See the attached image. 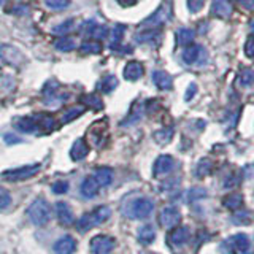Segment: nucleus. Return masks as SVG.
<instances>
[{
    "instance_id": "obj_23",
    "label": "nucleus",
    "mask_w": 254,
    "mask_h": 254,
    "mask_svg": "<svg viewBox=\"0 0 254 254\" xmlns=\"http://www.w3.org/2000/svg\"><path fill=\"white\" fill-rule=\"evenodd\" d=\"M94 178L100 185V188L108 186V185H111V181H113V170L108 169V167H100V169L95 170Z\"/></svg>"
},
{
    "instance_id": "obj_27",
    "label": "nucleus",
    "mask_w": 254,
    "mask_h": 254,
    "mask_svg": "<svg viewBox=\"0 0 254 254\" xmlns=\"http://www.w3.org/2000/svg\"><path fill=\"white\" fill-rule=\"evenodd\" d=\"M237 84L240 87H250L254 84V70L253 68H243L237 76Z\"/></svg>"
},
{
    "instance_id": "obj_13",
    "label": "nucleus",
    "mask_w": 254,
    "mask_h": 254,
    "mask_svg": "<svg viewBox=\"0 0 254 254\" xmlns=\"http://www.w3.org/2000/svg\"><path fill=\"white\" fill-rule=\"evenodd\" d=\"M232 3H229V0H213L211 2V14L216 18L227 19L232 16Z\"/></svg>"
},
{
    "instance_id": "obj_50",
    "label": "nucleus",
    "mask_w": 254,
    "mask_h": 254,
    "mask_svg": "<svg viewBox=\"0 0 254 254\" xmlns=\"http://www.w3.org/2000/svg\"><path fill=\"white\" fill-rule=\"evenodd\" d=\"M206 26H208V24L203 22L202 26H200V30H198V32H200V34H205V32H206V29H205V27H206Z\"/></svg>"
},
{
    "instance_id": "obj_42",
    "label": "nucleus",
    "mask_w": 254,
    "mask_h": 254,
    "mask_svg": "<svg viewBox=\"0 0 254 254\" xmlns=\"http://www.w3.org/2000/svg\"><path fill=\"white\" fill-rule=\"evenodd\" d=\"M51 190L54 194H65L67 190H68V183L67 181H56L54 185H53V188H51Z\"/></svg>"
},
{
    "instance_id": "obj_6",
    "label": "nucleus",
    "mask_w": 254,
    "mask_h": 254,
    "mask_svg": "<svg viewBox=\"0 0 254 254\" xmlns=\"http://www.w3.org/2000/svg\"><path fill=\"white\" fill-rule=\"evenodd\" d=\"M181 59L188 65H202L208 59V54L200 45H188L181 54Z\"/></svg>"
},
{
    "instance_id": "obj_47",
    "label": "nucleus",
    "mask_w": 254,
    "mask_h": 254,
    "mask_svg": "<svg viewBox=\"0 0 254 254\" xmlns=\"http://www.w3.org/2000/svg\"><path fill=\"white\" fill-rule=\"evenodd\" d=\"M195 91H197V86H195V84H190V86L188 87L186 94H185V100H186V102H189L190 99H192L194 95H195Z\"/></svg>"
},
{
    "instance_id": "obj_31",
    "label": "nucleus",
    "mask_w": 254,
    "mask_h": 254,
    "mask_svg": "<svg viewBox=\"0 0 254 254\" xmlns=\"http://www.w3.org/2000/svg\"><path fill=\"white\" fill-rule=\"evenodd\" d=\"M81 102H83V105L89 107V108H92L95 111H100L103 108V102H102V99L99 97L97 94H87L81 99Z\"/></svg>"
},
{
    "instance_id": "obj_28",
    "label": "nucleus",
    "mask_w": 254,
    "mask_h": 254,
    "mask_svg": "<svg viewBox=\"0 0 254 254\" xmlns=\"http://www.w3.org/2000/svg\"><path fill=\"white\" fill-rule=\"evenodd\" d=\"M118 87V79L115 75H107L102 78V81L99 83V91H102L103 94H110L113 92Z\"/></svg>"
},
{
    "instance_id": "obj_35",
    "label": "nucleus",
    "mask_w": 254,
    "mask_h": 254,
    "mask_svg": "<svg viewBox=\"0 0 254 254\" xmlns=\"http://www.w3.org/2000/svg\"><path fill=\"white\" fill-rule=\"evenodd\" d=\"M84 113V107H75V108H70L67 110V113L62 116V123L64 124H67V123H71L73 119L79 118Z\"/></svg>"
},
{
    "instance_id": "obj_20",
    "label": "nucleus",
    "mask_w": 254,
    "mask_h": 254,
    "mask_svg": "<svg viewBox=\"0 0 254 254\" xmlns=\"http://www.w3.org/2000/svg\"><path fill=\"white\" fill-rule=\"evenodd\" d=\"M99 189H100V185L97 181H95L94 177H87L84 178V181L81 183V188H79V190H81V195L86 197V198H92L99 194Z\"/></svg>"
},
{
    "instance_id": "obj_45",
    "label": "nucleus",
    "mask_w": 254,
    "mask_h": 254,
    "mask_svg": "<svg viewBox=\"0 0 254 254\" xmlns=\"http://www.w3.org/2000/svg\"><path fill=\"white\" fill-rule=\"evenodd\" d=\"M203 3H205V0H188V8H189V11L197 13L203 8Z\"/></svg>"
},
{
    "instance_id": "obj_37",
    "label": "nucleus",
    "mask_w": 254,
    "mask_h": 254,
    "mask_svg": "<svg viewBox=\"0 0 254 254\" xmlns=\"http://www.w3.org/2000/svg\"><path fill=\"white\" fill-rule=\"evenodd\" d=\"M188 202H194V200H200V198L206 197V190L203 188H192L188 190Z\"/></svg>"
},
{
    "instance_id": "obj_40",
    "label": "nucleus",
    "mask_w": 254,
    "mask_h": 254,
    "mask_svg": "<svg viewBox=\"0 0 254 254\" xmlns=\"http://www.w3.org/2000/svg\"><path fill=\"white\" fill-rule=\"evenodd\" d=\"M91 35L95 40H103L105 37H108V27L107 26H95L94 24V29L91 30Z\"/></svg>"
},
{
    "instance_id": "obj_19",
    "label": "nucleus",
    "mask_w": 254,
    "mask_h": 254,
    "mask_svg": "<svg viewBox=\"0 0 254 254\" xmlns=\"http://www.w3.org/2000/svg\"><path fill=\"white\" fill-rule=\"evenodd\" d=\"M107 119H102L97 124L91 126L89 129V133H91V138H92V143L95 146H100V143L105 138V133H107Z\"/></svg>"
},
{
    "instance_id": "obj_2",
    "label": "nucleus",
    "mask_w": 254,
    "mask_h": 254,
    "mask_svg": "<svg viewBox=\"0 0 254 254\" xmlns=\"http://www.w3.org/2000/svg\"><path fill=\"white\" fill-rule=\"evenodd\" d=\"M110 216H111L110 206L102 205V206H99V208H95L94 211L83 214V216L79 218L76 222V230L78 232H87L89 229L103 224V222H105Z\"/></svg>"
},
{
    "instance_id": "obj_16",
    "label": "nucleus",
    "mask_w": 254,
    "mask_h": 254,
    "mask_svg": "<svg viewBox=\"0 0 254 254\" xmlns=\"http://www.w3.org/2000/svg\"><path fill=\"white\" fill-rule=\"evenodd\" d=\"M56 214H58V219L62 226H68L73 222L75 216L73 211H71V206L65 202H58L56 203Z\"/></svg>"
},
{
    "instance_id": "obj_22",
    "label": "nucleus",
    "mask_w": 254,
    "mask_h": 254,
    "mask_svg": "<svg viewBox=\"0 0 254 254\" xmlns=\"http://www.w3.org/2000/svg\"><path fill=\"white\" fill-rule=\"evenodd\" d=\"M137 238H138V242L141 245H151V243L154 242V238H156V230H154V227L151 226V224L141 226L138 229V232H137Z\"/></svg>"
},
{
    "instance_id": "obj_36",
    "label": "nucleus",
    "mask_w": 254,
    "mask_h": 254,
    "mask_svg": "<svg viewBox=\"0 0 254 254\" xmlns=\"http://www.w3.org/2000/svg\"><path fill=\"white\" fill-rule=\"evenodd\" d=\"M45 5L51 10H65V8L70 6V0H45Z\"/></svg>"
},
{
    "instance_id": "obj_12",
    "label": "nucleus",
    "mask_w": 254,
    "mask_h": 254,
    "mask_svg": "<svg viewBox=\"0 0 254 254\" xmlns=\"http://www.w3.org/2000/svg\"><path fill=\"white\" fill-rule=\"evenodd\" d=\"M175 167V159L169 154H162L156 159L154 167H153V173L154 177H164V175L170 173Z\"/></svg>"
},
{
    "instance_id": "obj_14",
    "label": "nucleus",
    "mask_w": 254,
    "mask_h": 254,
    "mask_svg": "<svg viewBox=\"0 0 254 254\" xmlns=\"http://www.w3.org/2000/svg\"><path fill=\"white\" fill-rule=\"evenodd\" d=\"M87 154H89V145L86 143V140L84 138L75 140V143L70 148V159L71 161H75V162L83 161Z\"/></svg>"
},
{
    "instance_id": "obj_21",
    "label": "nucleus",
    "mask_w": 254,
    "mask_h": 254,
    "mask_svg": "<svg viewBox=\"0 0 254 254\" xmlns=\"http://www.w3.org/2000/svg\"><path fill=\"white\" fill-rule=\"evenodd\" d=\"M153 81H154V84L161 91H169V89H172V84H173L172 76L167 73V71H164V70H156V71H153Z\"/></svg>"
},
{
    "instance_id": "obj_1",
    "label": "nucleus",
    "mask_w": 254,
    "mask_h": 254,
    "mask_svg": "<svg viewBox=\"0 0 254 254\" xmlns=\"http://www.w3.org/2000/svg\"><path fill=\"white\" fill-rule=\"evenodd\" d=\"M154 211V202L146 197H138L127 202L123 208V213L129 219H145Z\"/></svg>"
},
{
    "instance_id": "obj_24",
    "label": "nucleus",
    "mask_w": 254,
    "mask_h": 254,
    "mask_svg": "<svg viewBox=\"0 0 254 254\" xmlns=\"http://www.w3.org/2000/svg\"><path fill=\"white\" fill-rule=\"evenodd\" d=\"M222 205L226 206L227 210L230 211H237L238 208H242V205H243V195L242 194H230L227 197L222 198Z\"/></svg>"
},
{
    "instance_id": "obj_10",
    "label": "nucleus",
    "mask_w": 254,
    "mask_h": 254,
    "mask_svg": "<svg viewBox=\"0 0 254 254\" xmlns=\"http://www.w3.org/2000/svg\"><path fill=\"white\" fill-rule=\"evenodd\" d=\"M0 59L10 64V65H19L21 62H24V56L18 48L10 45H2L0 46Z\"/></svg>"
},
{
    "instance_id": "obj_46",
    "label": "nucleus",
    "mask_w": 254,
    "mask_h": 254,
    "mask_svg": "<svg viewBox=\"0 0 254 254\" xmlns=\"http://www.w3.org/2000/svg\"><path fill=\"white\" fill-rule=\"evenodd\" d=\"M245 54L248 58H254V35L248 37L246 40V45H245Z\"/></svg>"
},
{
    "instance_id": "obj_52",
    "label": "nucleus",
    "mask_w": 254,
    "mask_h": 254,
    "mask_svg": "<svg viewBox=\"0 0 254 254\" xmlns=\"http://www.w3.org/2000/svg\"><path fill=\"white\" fill-rule=\"evenodd\" d=\"M5 2H6V0H0V5H3Z\"/></svg>"
},
{
    "instance_id": "obj_11",
    "label": "nucleus",
    "mask_w": 254,
    "mask_h": 254,
    "mask_svg": "<svg viewBox=\"0 0 254 254\" xmlns=\"http://www.w3.org/2000/svg\"><path fill=\"white\" fill-rule=\"evenodd\" d=\"M189 237H190L189 227L177 226V227H173L170 230L169 235H167V242H169L170 246H181V245H185L186 242H189Z\"/></svg>"
},
{
    "instance_id": "obj_17",
    "label": "nucleus",
    "mask_w": 254,
    "mask_h": 254,
    "mask_svg": "<svg viewBox=\"0 0 254 254\" xmlns=\"http://www.w3.org/2000/svg\"><path fill=\"white\" fill-rule=\"evenodd\" d=\"M143 73H145V68L137 61L127 62V65L124 67V78L127 81H137V79L143 76Z\"/></svg>"
},
{
    "instance_id": "obj_5",
    "label": "nucleus",
    "mask_w": 254,
    "mask_h": 254,
    "mask_svg": "<svg viewBox=\"0 0 254 254\" xmlns=\"http://www.w3.org/2000/svg\"><path fill=\"white\" fill-rule=\"evenodd\" d=\"M172 13H173L172 11V5L165 2V3H162L161 6H159L157 10L149 16V18H146L145 21L141 22L140 29H159L172 18Z\"/></svg>"
},
{
    "instance_id": "obj_43",
    "label": "nucleus",
    "mask_w": 254,
    "mask_h": 254,
    "mask_svg": "<svg viewBox=\"0 0 254 254\" xmlns=\"http://www.w3.org/2000/svg\"><path fill=\"white\" fill-rule=\"evenodd\" d=\"M71 26H73V19H68V21H64L62 24H59V26H56L53 29L54 34H65V32H68L71 29Z\"/></svg>"
},
{
    "instance_id": "obj_44",
    "label": "nucleus",
    "mask_w": 254,
    "mask_h": 254,
    "mask_svg": "<svg viewBox=\"0 0 254 254\" xmlns=\"http://www.w3.org/2000/svg\"><path fill=\"white\" fill-rule=\"evenodd\" d=\"M235 3L240 6L243 11L254 13V0H235Z\"/></svg>"
},
{
    "instance_id": "obj_26",
    "label": "nucleus",
    "mask_w": 254,
    "mask_h": 254,
    "mask_svg": "<svg viewBox=\"0 0 254 254\" xmlns=\"http://www.w3.org/2000/svg\"><path fill=\"white\" fill-rule=\"evenodd\" d=\"M194 37H195V32L190 30L188 27H181L177 32V42L181 46H188V45H192L194 42Z\"/></svg>"
},
{
    "instance_id": "obj_7",
    "label": "nucleus",
    "mask_w": 254,
    "mask_h": 254,
    "mask_svg": "<svg viewBox=\"0 0 254 254\" xmlns=\"http://www.w3.org/2000/svg\"><path fill=\"white\" fill-rule=\"evenodd\" d=\"M42 169L40 164H32V165H22L18 167V169H13V170H6L2 173V177L8 181H22V180H27L32 178L34 175L38 173V170Z\"/></svg>"
},
{
    "instance_id": "obj_41",
    "label": "nucleus",
    "mask_w": 254,
    "mask_h": 254,
    "mask_svg": "<svg viewBox=\"0 0 254 254\" xmlns=\"http://www.w3.org/2000/svg\"><path fill=\"white\" fill-rule=\"evenodd\" d=\"M250 213L248 211H237L234 216H232V222H237L238 226H243L246 222L250 221Z\"/></svg>"
},
{
    "instance_id": "obj_29",
    "label": "nucleus",
    "mask_w": 254,
    "mask_h": 254,
    "mask_svg": "<svg viewBox=\"0 0 254 254\" xmlns=\"http://www.w3.org/2000/svg\"><path fill=\"white\" fill-rule=\"evenodd\" d=\"M124 32H126V27L121 26V24H118L113 29H111V34H110V48H115L121 45L123 42V37H124Z\"/></svg>"
},
{
    "instance_id": "obj_30",
    "label": "nucleus",
    "mask_w": 254,
    "mask_h": 254,
    "mask_svg": "<svg viewBox=\"0 0 254 254\" xmlns=\"http://www.w3.org/2000/svg\"><path fill=\"white\" fill-rule=\"evenodd\" d=\"M153 137L159 145H167L173 138V127H164L161 130H156Z\"/></svg>"
},
{
    "instance_id": "obj_18",
    "label": "nucleus",
    "mask_w": 254,
    "mask_h": 254,
    "mask_svg": "<svg viewBox=\"0 0 254 254\" xmlns=\"http://www.w3.org/2000/svg\"><path fill=\"white\" fill-rule=\"evenodd\" d=\"M75 250H76V242L70 235L59 238L54 245L56 254H75Z\"/></svg>"
},
{
    "instance_id": "obj_48",
    "label": "nucleus",
    "mask_w": 254,
    "mask_h": 254,
    "mask_svg": "<svg viewBox=\"0 0 254 254\" xmlns=\"http://www.w3.org/2000/svg\"><path fill=\"white\" fill-rule=\"evenodd\" d=\"M3 138H5V141L8 143V145H14V143H21L22 141L19 137H16V135H11V133H6Z\"/></svg>"
},
{
    "instance_id": "obj_34",
    "label": "nucleus",
    "mask_w": 254,
    "mask_h": 254,
    "mask_svg": "<svg viewBox=\"0 0 254 254\" xmlns=\"http://www.w3.org/2000/svg\"><path fill=\"white\" fill-rule=\"evenodd\" d=\"M211 169H213L211 161H208V159H202V161H198V164L195 165L194 173H195V177L203 178V177H206V175L211 173Z\"/></svg>"
},
{
    "instance_id": "obj_49",
    "label": "nucleus",
    "mask_w": 254,
    "mask_h": 254,
    "mask_svg": "<svg viewBox=\"0 0 254 254\" xmlns=\"http://www.w3.org/2000/svg\"><path fill=\"white\" fill-rule=\"evenodd\" d=\"M116 2L123 6H132V5L137 3V0H116Z\"/></svg>"
},
{
    "instance_id": "obj_51",
    "label": "nucleus",
    "mask_w": 254,
    "mask_h": 254,
    "mask_svg": "<svg viewBox=\"0 0 254 254\" xmlns=\"http://www.w3.org/2000/svg\"><path fill=\"white\" fill-rule=\"evenodd\" d=\"M251 32H253V35H254V21L251 22Z\"/></svg>"
},
{
    "instance_id": "obj_33",
    "label": "nucleus",
    "mask_w": 254,
    "mask_h": 254,
    "mask_svg": "<svg viewBox=\"0 0 254 254\" xmlns=\"http://www.w3.org/2000/svg\"><path fill=\"white\" fill-rule=\"evenodd\" d=\"M79 53L83 54H100L102 53V45L97 40H91V42H83L79 46Z\"/></svg>"
},
{
    "instance_id": "obj_39",
    "label": "nucleus",
    "mask_w": 254,
    "mask_h": 254,
    "mask_svg": "<svg viewBox=\"0 0 254 254\" xmlns=\"http://www.w3.org/2000/svg\"><path fill=\"white\" fill-rule=\"evenodd\" d=\"M10 203H11V194L5 188L0 186V210L8 208Z\"/></svg>"
},
{
    "instance_id": "obj_3",
    "label": "nucleus",
    "mask_w": 254,
    "mask_h": 254,
    "mask_svg": "<svg viewBox=\"0 0 254 254\" xmlns=\"http://www.w3.org/2000/svg\"><path fill=\"white\" fill-rule=\"evenodd\" d=\"M27 214H29V219L32 221V224L45 226L51 219V206L43 197H38L30 203Z\"/></svg>"
},
{
    "instance_id": "obj_15",
    "label": "nucleus",
    "mask_w": 254,
    "mask_h": 254,
    "mask_svg": "<svg viewBox=\"0 0 254 254\" xmlns=\"http://www.w3.org/2000/svg\"><path fill=\"white\" fill-rule=\"evenodd\" d=\"M135 40L138 43H154L159 45V42L162 40V34L159 29H141L137 35H135Z\"/></svg>"
},
{
    "instance_id": "obj_8",
    "label": "nucleus",
    "mask_w": 254,
    "mask_h": 254,
    "mask_svg": "<svg viewBox=\"0 0 254 254\" xmlns=\"http://www.w3.org/2000/svg\"><path fill=\"white\" fill-rule=\"evenodd\" d=\"M92 254H111L116 246V240L110 235H95L89 243Z\"/></svg>"
},
{
    "instance_id": "obj_4",
    "label": "nucleus",
    "mask_w": 254,
    "mask_h": 254,
    "mask_svg": "<svg viewBox=\"0 0 254 254\" xmlns=\"http://www.w3.org/2000/svg\"><path fill=\"white\" fill-rule=\"evenodd\" d=\"M221 250L232 254H251V240L248 235L237 234L229 237L224 243H221Z\"/></svg>"
},
{
    "instance_id": "obj_25",
    "label": "nucleus",
    "mask_w": 254,
    "mask_h": 254,
    "mask_svg": "<svg viewBox=\"0 0 254 254\" xmlns=\"http://www.w3.org/2000/svg\"><path fill=\"white\" fill-rule=\"evenodd\" d=\"M14 126L18 127L21 132H35L38 129V121L35 118H21L14 123Z\"/></svg>"
},
{
    "instance_id": "obj_38",
    "label": "nucleus",
    "mask_w": 254,
    "mask_h": 254,
    "mask_svg": "<svg viewBox=\"0 0 254 254\" xmlns=\"http://www.w3.org/2000/svg\"><path fill=\"white\" fill-rule=\"evenodd\" d=\"M240 181H242L240 173L234 172V173H229V175H227L226 180L222 181V186H224L226 189H230V188H235L237 185H240Z\"/></svg>"
},
{
    "instance_id": "obj_32",
    "label": "nucleus",
    "mask_w": 254,
    "mask_h": 254,
    "mask_svg": "<svg viewBox=\"0 0 254 254\" xmlns=\"http://www.w3.org/2000/svg\"><path fill=\"white\" fill-rule=\"evenodd\" d=\"M54 48L58 51H62V53H68V51H73L76 45H75V40L73 38H68V37H62L59 40H56L54 43Z\"/></svg>"
},
{
    "instance_id": "obj_9",
    "label": "nucleus",
    "mask_w": 254,
    "mask_h": 254,
    "mask_svg": "<svg viewBox=\"0 0 254 254\" xmlns=\"http://www.w3.org/2000/svg\"><path fill=\"white\" fill-rule=\"evenodd\" d=\"M181 221V213L178 208H175V206H165L162 208V211L159 213V222H161V226L164 227H177Z\"/></svg>"
}]
</instances>
